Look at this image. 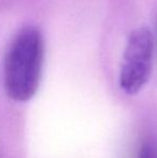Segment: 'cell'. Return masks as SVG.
<instances>
[{"instance_id": "6da1fadb", "label": "cell", "mask_w": 157, "mask_h": 158, "mask_svg": "<svg viewBox=\"0 0 157 158\" xmlns=\"http://www.w3.org/2000/svg\"><path fill=\"white\" fill-rule=\"evenodd\" d=\"M43 61V35L36 26H25L13 38L4 57V88L11 99L24 102L36 95Z\"/></svg>"}, {"instance_id": "7a4b0ae2", "label": "cell", "mask_w": 157, "mask_h": 158, "mask_svg": "<svg viewBox=\"0 0 157 158\" xmlns=\"http://www.w3.org/2000/svg\"><path fill=\"white\" fill-rule=\"evenodd\" d=\"M154 37L147 26L129 33L119 68V87L127 95H136L147 85L152 73Z\"/></svg>"}, {"instance_id": "3957f363", "label": "cell", "mask_w": 157, "mask_h": 158, "mask_svg": "<svg viewBox=\"0 0 157 158\" xmlns=\"http://www.w3.org/2000/svg\"><path fill=\"white\" fill-rule=\"evenodd\" d=\"M139 158H157L156 151L154 150L153 146L150 145V144H144V145L140 148Z\"/></svg>"}]
</instances>
